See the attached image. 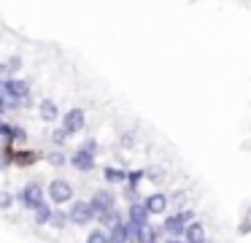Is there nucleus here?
<instances>
[{"label":"nucleus","mask_w":251,"mask_h":243,"mask_svg":"<svg viewBox=\"0 0 251 243\" xmlns=\"http://www.w3.org/2000/svg\"><path fill=\"white\" fill-rule=\"evenodd\" d=\"M3 89H6V95L11 97V100H17V103H25V100H27V95H30L27 81H19V79L3 81Z\"/></svg>","instance_id":"nucleus-1"},{"label":"nucleus","mask_w":251,"mask_h":243,"mask_svg":"<svg viewBox=\"0 0 251 243\" xmlns=\"http://www.w3.org/2000/svg\"><path fill=\"white\" fill-rule=\"evenodd\" d=\"M68 221H73V224H89V221L95 219V214H92V208H89V203H73V208L68 211Z\"/></svg>","instance_id":"nucleus-2"},{"label":"nucleus","mask_w":251,"mask_h":243,"mask_svg":"<svg viewBox=\"0 0 251 243\" xmlns=\"http://www.w3.org/2000/svg\"><path fill=\"white\" fill-rule=\"evenodd\" d=\"M49 197L54 200L57 205L60 203H68V200L73 197V187L68 181H62V178H54V181L49 184Z\"/></svg>","instance_id":"nucleus-3"},{"label":"nucleus","mask_w":251,"mask_h":243,"mask_svg":"<svg viewBox=\"0 0 251 243\" xmlns=\"http://www.w3.org/2000/svg\"><path fill=\"white\" fill-rule=\"evenodd\" d=\"M19 197H22V203L27 205V208H38V205H44V189L38 187V181H33L22 189Z\"/></svg>","instance_id":"nucleus-4"},{"label":"nucleus","mask_w":251,"mask_h":243,"mask_svg":"<svg viewBox=\"0 0 251 243\" xmlns=\"http://www.w3.org/2000/svg\"><path fill=\"white\" fill-rule=\"evenodd\" d=\"M89 208H92L95 216H100V214H105V211H111V208H114V194H111L108 189H100V192H95V197H92V203H89Z\"/></svg>","instance_id":"nucleus-5"},{"label":"nucleus","mask_w":251,"mask_h":243,"mask_svg":"<svg viewBox=\"0 0 251 243\" xmlns=\"http://www.w3.org/2000/svg\"><path fill=\"white\" fill-rule=\"evenodd\" d=\"M81 127H84V111L81 108H71L65 113V119H62V130L71 135V133H78Z\"/></svg>","instance_id":"nucleus-6"},{"label":"nucleus","mask_w":251,"mask_h":243,"mask_svg":"<svg viewBox=\"0 0 251 243\" xmlns=\"http://www.w3.org/2000/svg\"><path fill=\"white\" fill-rule=\"evenodd\" d=\"M143 208H146V214H165V208H168V197H165L162 192H154V194L146 197Z\"/></svg>","instance_id":"nucleus-7"},{"label":"nucleus","mask_w":251,"mask_h":243,"mask_svg":"<svg viewBox=\"0 0 251 243\" xmlns=\"http://www.w3.org/2000/svg\"><path fill=\"white\" fill-rule=\"evenodd\" d=\"M71 162H73V167H76V170H92V167H95V157L87 154L84 149H78L76 154L71 157Z\"/></svg>","instance_id":"nucleus-8"},{"label":"nucleus","mask_w":251,"mask_h":243,"mask_svg":"<svg viewBox=\"0 0 251 243\" xmlns=\"http://www.w3.org/2000/svg\"><path fill=\"white\" fill-rule=\"evenodd\" d=\"M184 235H186V243H202L205 241V227L192 221V224L184 227Z\"/></svg>","instance_id":"nucleus-9"},{"label":"nucleus","mask_w":251,"mask_h":243,"mask_svg":"<svg viewBox=\"0 0 251 243\" xmlns=\"http://www.w3.org/2000/svg\"><path fill=\"white\" fill-rule=\"evenodd\" d=\"M146 221H149V214H146V208H143V203H132V208H130V224L146 227Z\"/></svg>","instance_id":"nucleus-10"},{"label":"nucleus","mask_w":251,"mask_h":243,"mask_svg":"<svg viewBox=\"0 0 251 243\" xmlns=\"http://www.w3.org/2000/svg\"><path fill=\"white\" fill-rule=\"evenodd\" d=\"M184 221L178 219V216H168V219H165V224H162V230L168 232V235H184Z\"/></svg>","instance_id":"nucleus-11"},{"label":"nucleus","mask_w":251,"mask_h":243,"mask_svg":"<svg viewBox=\"0 0 251 243\" xmlns=\"http://www.w3.org/2000/svg\"><path fill=\"white\" fill-rule=\"evenodd\" d=\"M38 111H41V119H46V122H54V119H57V113H60V108H57L51 100H41Z\"/></svg>","instance_id":"nucleus-12"},{"label":"nucleus","mask_w":251,"mask_h":243,"mask_svg":"<svg viewBox=\"0 0 251 243\" xmlns=\"http://www.w3.org/2000/svg\"><path fill=\"white\" fill-rule=\"evenodd\" d=\"M108 243H127L125 224H116V227H111V232H108Z\"/></svg>","instance_id":"nucleus-13"},{"label":"nucleus","mask_w":251,"mask_h":243,"mask_svg":"<svg viewBox=\"0 0 251 243\" xmlns=\"http://www.w3.org/2000/svg\"><path fill=\"white\" fill-rule=\"evenodd\" d=\"M35 211V224H46V221H49V216H51V208L49 205H38V208H33Z\"/></svg>","instance_id":"nucleus-14"},{"label":"nucleus","mask_w":251,"mask_h":243,"mask_svg":"<svg viewBox=\"0 0 251 243\" xmlns=\"http://www.w3.org/2000/svg\"><path fill=\"white\" fill-rule=\"evenodd\" d=\"M157 241V230H151V227H141V232H138V243H154Z\"/></svg>","instance_id":"nucleus-15"},{"label":"nucleus","mask_w":251,"mask_h":243,"mask_svg":"<svg viewBox=\"0 0 251 243\" xmlns=\"http://www.w3.org/2000/svg\"><path fill=\"white\" fill-rule=\"evenodd\" d=\"M98 219H100V221H103V224H111V227H116V224H122V221H119V214H116V211H114V208H111V211H105V214H100V216H98Z\"/></svg>","instance_id":"nucleus-16"},{"label":"nucleus","mask_w":251,"mask_h":243,"mask_svg":"<svg viewBox=\"0 0 251 243\" xmlns=\"http://www.w3.org/2000/svg\"><path fill=\"white\" fill-rule=\"evenodd\" d=\"M87 243H108V232L105 230H92L87 235Z\"/></svg>","instance_id":"nucleus-17"},{"label":"nucleus","mask_w":251,"mask_h":243,"mask_svg":"<svg viewBox=\"0 0 251 243\" xmlns=\"http://www.w3.org/2000/svg\"><path fill=\"white\" fill-rule=\"evenodd\" d=\"M49 224H54V227H65V224H68V216L62 214V211H51Z\"/></svg>","instance_id":"nucleus-18"},{"label":"nucleus","mask_w":251,"mask_h":243,"mask_svg":"<svg viewBox=\"0 0 251 243\" xmlns=\"http://www.w3.org/2000/svg\"><path fill=\"white\" fill-rule=\"evenodd\" d=\"M105 178H108V181H125L127 173L125 170H116V167H108V170H105Z\"/></svg>","instance_id":"nucleus-19"},{"label":"nucleus","mask_w":251,"mask_h":243,"mask_svg":"<svg viewBox=\"0 0 251 243\" xmlns=\"http://www.w3.org/2000/svg\"><path fill=\"white\" fill-rule=\"evenodd\" d=\"M51 138H54V143H65V140H68V133H65V130H54V133H51Z\"/></svg>","instance_id":"nucleus-20"},{"label":"nucleus","mask_w":251,"mask_h":243,"mask_svg":"<svg viewBox=\"0 0 251 243\" xmlns=\"http://www.w3.org/2000/svg\"><path fill=\"white\" fill-rule=\"evenodd\" d=\"M176 216H178L184 224H192V219H195V211H181V214H176Z\"/></svg>","instance_id":"nucleus-21"},{"label":"nucleus","mask_w":251,"mask_h":243,"mask_svg":"<svg viewBox=\"0 0 251 243\" xmlns=\"http://www.w3.org/2000/svg\"><path fill=\"white\" fill-rule=\"evenodd\" d=\"M143 176H149V178H154V181H159V178H162V170H159V167H149Z\"/></svg>","instance_id":"nucleus-22"},{"label":"nucleus","mask_w":251,"mask_h":243,"mask_svg":"<svg viewBox=\"0 0 251 243\" xmlns=\"http://www.w3.org/2000/svg\"><path fill=\"white\" fill-rule=\"evenodd\" d=\"M49 160L54 162V165H62V162H65V157H62V151H54V154H51Z\"/></svg>","instance_id":"nucleus-23"},{"label":"nucleus","mask_w":251,"mask_h":243,"mask_svg":"<svg viewBox=\"0 0 251 243\" xmlns=\"http://www.w3.org/2000/svg\"><path fill=\"white\" fill-rule=\"evenodd\" d=\"M8 205H11V194H0V208H8Z\"/></svg>","instance_id":"nucleus-24"}]
</instances>
